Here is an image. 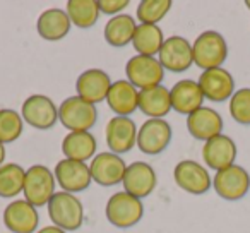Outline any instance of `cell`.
I'll return each mask as SVG.
<instances>
[{
  "label": "cell",
  "instance_id": "obj_19",
  "mask_svg": "<svg viewBox=\"0 0 250 233\" xmlns=\"http://www.w3.org/2000/svg\"><path fill=\"white\" fill-rule=\"evenodd\" d=\"M202 160L209 168L219 171L235 165L236 144L229 136H216L202 146Z\"/></svg>",
  "mask_w": 250,
  "mask_h": 233
},
{
  "label": "cell",
  "instance_id": "obj_13",
  "mask_svg": "<svg viewBox=\"0 0 250 233\" xmlns=\"http://www.w3.org/2000/svg\"><path fill=\"white\" fill-rule=\"evenodd\" d=\"M91 178L101 187H113L124 182L127 165L115 153H100L91 160Z\"/></svg>",
  "mask_w": 250,
  "mask_h": 233
},
{
  "label": "cell",
  "instance_id": "obj_16",
  "mask_svg": "<svg viewBox=\"0 0 250 233\" xmlns=\"http://www.w3.org/2000/svg\"><path fill=\"white\" fill-rule=\"evenodd\" d=\"M124 189L127 194L134 195L137 199H144L149 194H153V191L158 185V177L154 168L146 161H134L132 165L127 167L124 177Z\"/></svg>",
  "mask_w": 250,
  "mask_h": 233
},
{
  "label": "cell",
  "instance_id": "obj_2",
  "mask_svg": "<svg viewBox=\"0 0 250 233\" xmlns=\"http://www.w3.org/2000/svg\"><path fill=\"white\" fill-rule=\"evenodd\" d=\"M104 214H106L108 223H111L115 228H132L143 219L144 204L141 199L127 194L125 191L117 192L108 199Z\"/></svg>",
  "mask_w": 250,
  "mask_h": 233
},
{
  "label": "cell",
  "instance_id": "obj_12",
  "mask_svg": "<svg viewBox=\"0 0 250 233\" xmlns=\"http://www.w3.org/2000/svg\"><path fill=\"white\" fill-rule=\"evenodd\" d=\"M197 83L204 98L212 103H223L235 94V79L223 67L202 70Z\"/></svg>",
  "mask_w": 250,
  "mask_h": 233
},
{
  "label": "cell",
  "instance_id": "obj_17",
  "mask_svg": "<svg viewBox=\"0 0 250 233\" xmlns=\"http://www.w3.org/2000/svg\"><path fill=\"white\" fill-rule=\"evenodd\" d=\"M4 225L12 233H35L40 225L38 209L26 199L12 201L4 209Z\"/></svg>",
  "mask_w": 250,
  "mask_h": 233
},
{
  "label": "cell",
  "instance_id": "obj_21",
  "mask_svg": "<svg viewBox=\"0 0 250 233\" xmlns=\"http://www.w3.org/2000/svg\"><path fill=\"white\" fill-rule=\"evenodd\" d=\"M170 96L171 108L177 113L187 115V117L197 111L199 108H202V103H204V94L201 91V86L197 81L192 79H182L175 83V86L170 89Z\"/></svg>",
  "mask_w": 250,
  "mask_h": 233
},
{
  "label": "cell",
  "instance_id": "obj_18",
  "mask_svg": "<svg viewBox=\"0 0 250 233\" xmlns=\"http://www.w3.org/2000/svg\"><path fill=\"white\" fill-rule=\"evenodd\" d=\"M111 87V79L101 69H87L77 77L76 91L77 96L91 105H98L106 100Z\"/></svg>",
  "mask_w": 250,
  "mask_h": 233
},
{
  "label": "cell",
  "instance_id": "obj_4",
  "mask_svg": "<svg viewBox=\"0 0 250 233\" xmlns=\"http://www.w3.org/2000/svg\"><path fill=\"white\" fill-rule=\"evenodd\" d=\"M194 64L202 70L216 69L225 64L228 57V45L218 31H204L192 43Z\"/></svg>",
  "mask_w": 250,
  "mask_h": 233
},
{
  "label": "cell",
  "instance_id": "obj_27",
  "mask_svg": "<svg viewBox=\"0 0 250 233\" xmlns=\"http://www.w3.org/2000/svg\"><path fill=\"white\" fill-rule=\"evenodd\" d=\"M165 43L163 29L158 24H139L134 35L132 45L136 48L137 55L154 57L160 53L161 46Z\"/></svg>",
  "mask_w": 250,
  "mask_h": 233
},
{
  "label": "cell",
  "instance_id": "obj_10",
  "mask_svg": "<svg viewBox=\"0 0 250 233\" xmlns=\"http://www.w3.org/2000/svg\"><path fill=\"white\" fill-rule=\"evenodd\" d=\"M158 55H160L158 60L163 65V69L170 70V72H185L194 64L192 45L184 36H170V38H167Z\"/></svg>",
  "mask_w": 250,
  "mask_h": 233
},
{
  "label": "cell",
  "instance_id": "obj_36",
  "mask_svg": "<svg viewBox=\"0 0 250 233\" xmlns=\"http://www.w3.org/2000/svg\"><path fill=\"white\" fill-rule=\"evenodd\" d=\"M245 5H247V7L250 9V0H247V2H245Z\"/></svg>",
  "mask_w": 250,
  "mask_h": 233
},
{
  "label": "cell",
  "instance_id": "obj_30",
  "mask_svg": "<svg viewBox=\"0 0 250 233\" xmlns=\"http://www.w3.org/2000/svg\"><path fill=\"white\" fill-rule=\"evenodd\" d=\"M24 130V120L16 110L2 108L0 110V143L9 144L21 137Z\"/></svg>",
  "mask_w": 250,
  "mask_h": 233
},
{
  "label": "cell",
  "instance_id": "obj_31",
  "mask_svg": "<svg viewBox=\"0 0 250 233\" xmlns=\"http://www.w3.org/2000/svg\"><path fill=\"white\" fill-rule=\"evenodd\" d=\"M170 9L171 0H143L137 5V21L141 24H158Z\"/></svg>",
  "mask_w": 250,
  "mask_h": 233
},
{
  "label": "cell",
  "instance_id": "obj_3",
  "mask_svg": "<svg viewBox=\"0 0 250 233\" xmlns=\"http://www.w3.org/2000/svg\"><path fill=\"white\" fill-rule=\"evenodd\" d=\"M98 120L96 105L79 96H70L59 106V122L70 132H89Z\"/></svg>",
  "mask_w": 250,
  "mask_h": 233
},
{
  "label": "cell",
  "instance_id": "obj_22",
  "mask_svg": "<svg viewBox=\"0 0 250 233\" xmlns=\"http://www.w3.org/2000/svg\"><path fill=\"white\" fill-rule=\"evenodd\" d=\"M108 106L117 117H130L139 108V89L129 81H115L108 91Z\"/></svg>",
  "mask_w": 250,
  "mask_h": 233
},
{
  "label": "cell",
  "instance_id": "obj_34",
  "mask_svg": "<svg viewBox=\"0 0 250 233\" xmlns=\"http://www.w3.org/2000/svg\"><path fill=\"white\" fill-rule=\"evenodd\" d=\"M36 233H67V232H63V230H60L59 226H55V225H52V226H43L42 230H38Z\"/></svg>",
  "mask_w": 250,
  "mask_h": 233
},
{
  "label": "cell",
  "instance_id": "obj_24",
  "mask_svg": "<svg viewBox=\"0 0 250 233\" xmlns=\"http://www.w3.org/2000/svg\"><path fill=\"white\" fill-rule=\"evenodd\" d=\"M139 110L149 119H163L170 113L171 96L170 89L165 86L149 87L139 91Z\"/></svg>",
  "mask_w": 250,
  "mask_h": 233
},
{
  "label": "cell",
  "instance_id": "obj_15",
  "mask_svg": "<svg viewBox=\"0 0 250 233\" xmlns=\"http://www.w3.org/2000/svg\"><path fill=\"white\" fill-rule=\"evenodd\" d=\"M136 122L130 117H113L106 124V144L111 153L125 154L137 144Z\"/></svg>",
  "mask_w": 250,
  "mask_h": 233
},
{
  "label": "cell",
  "instance_id": "obj_29",
  "mask_svg": "<svg viewBox=\"0 0 250 233\" xmlns=\"http://www.w3.org/2000/svg\"><path fill=\"white\" fill-rule=\"evenodd\" d=\"M26 170L18 163L0 167V197L12 199L24 191Z\"/></svg>",
  "mask_w": 250,
  "mask_h": 233
},
{
  "label": "cell",
  "instance_id": "obj_5",
  "mask_svg": "<svg viewBox=\"0 0 250 233\" xmlns=\"http://www.w3.org/2000/svg\"><path fill=\"white\" fill-rule=\"evenodd\" d=\"M57 180L53 171L45 165H33L26 170L24 199L35 208L48 206L50 199L55 195Z\"/></svg>",
  "mask_w": 250,
  "mask_h": 233
},
{
  "label": "cell",
  "instance_id": "obj_28",
  "mask_svg": "<svg viewBox=\"0 0 250 233\" xmlns=\"http://www.w3.org/2000/svg\"><path fill=\"white\" fill-rule=\"evenodd\" d=\"M100 14L98 0H69L67 2V16L70 22L81 29H87L96 24Z\"/></svg>",
  "mask_w": 250,
  "mask_h": 233
},
{
  "label": "cell",
  "instance_id": "obj_8",
  "mask_svg": "<svg viewBox=\"0 0 250 233\" xmlns=\"http://www.w3.org/2000/svg\"><path fill=\"white\" fill-rule=\"evenodd\" d=\"M21 117L35 129L48 130L59 122V108L45 94H33L22 103Z\"/></svg>",
  "mask_w": 250,
  "mask_h": 233
},
{
  "label": "cell",
  "instance_id": "obj_1",
  "mask_svg": "<svg viewBox=\"0 0 250 233\" xmlns=\"http://www.w3.org/2000/svg\"><path fill=\"white\" fill-rule=\"evenodd\" d=\"M48 216L63 232H76L84 223V206L74 194L55 192L48 202Z\"/></svg>",
  "mask_w": 250,
  "mask_h": 233
},
{
  "label": "cell",
  "instance_id": "obj_9",
  "mask_svg": "<svg viewBox=\"0 0 250 233\" xmlns=\"http://www.w3.org/2000/svg\"><path fill=\"white\" fill-rule=\"evenodd\" d=\"M171 143V127L163 119H149L137 132V148L144 154L156 156L163 153Z\"/></svg>",
  "mask_w": 250,
  "mask_h": 233
},
{
  "label": "cell",
  "instance_id": "obj_23",
  "mask_svg": "<svg viewBox=\"0 0 250 233\" xmlns=\"http://www.w3.org/2000/svg\"><path fill=\"white\" fill-rule=\"evenodd\" d=\"M70 22L67 11L63 9H46L45 12H42L36 22V31L46 42H59V40L65 38L70 31Z\"/></svg>",
  "mask_w": 250,
  "mask_h": 233
},
{
  "label": "cell",
  "instance_id": "obj_6",
  "mask_svg": "<svg viewBox=\"0 0 250 233\" xmlns=\"http://www.w3.org/2000/svg\"><path fill=\"white\" fill-rule=\"evenodd\" d=\"M125 76L127 81L139 91L149 87L161 86L165 77V69L156 57L134 55L125 64Z\"/></svg>",
  "mask_w": 250,
  "mask_h": 233
},
{
  "label": "cell",
  "instance_id": "obj_35",
  "mask_svg": "<svg viewBox=\"0 0 250 233\" xmlns=\"http://www.w3.org/2000/svg\"><path fill=\"white\" fill-rule=\"evenodd\" d=\"M4 160H5V146L0 143V167L4 165Z\"/></svg>",
  "mask_w": 250,
  "mask_h": 233
},
{
  "label": "cell",
  "instance_id": "obj_32",
  "mask_svg": "<svg viewBox=\"0 0 250 233\" xmlns=\"http://www.w3.org/2000/svg\"><path fill=\"white\" fill-rule=\"evenodd\" d=\"M229 115L235 122L250 126V87H242L229 98Z\"/></svg>",
  "mask_w": 250,
  "mask_h": 233
},
{
  "label": "cell",
  "instance_id": "obj_11",
  "mask_svg": "<svg viewBox=\"0 0 250 233\" xmlns=\"http://www.w3.org/2000/svg\"><path fill=\"white\" fill-rule=\"evenodd\" d=\"M173 178L182 191L194 195H202L211 189L212 180L209 171L194 160H184L177 163Z\"/></svg>",
  "mask_w": 250,
  "mask_h": 233
},
{
  "label": "cell",
  "instance_id": "obj_25",
  "mask_svg": "<svg viewBox=\"0 0 250 233\" xmlns=\"http://www.w3.org/2000/svg\"><path fill=\"white\" fill-rule=\"evenodd\" d=\"M98 148L96 137L91 132H69L62 141V153L65 154L67 160L83 161L94 158Z\"/></svg>",
  "mask_w": 250,
  "mask_h": 233
},
{
  "label": "cell",
  "instance_id": "obj_7",
  "mask_svg": "<svg viewBox=\"0 0 250 233\" xmlns=\"http://www.w3.org/2000/svg\"><path fill=\"white\" fill-rule=\"evenodd\" d=\"M212 189L225 201H240L250 191V175L240 165H231L225 170L216 171Z\"/></svg>",
  "mask_w": 250,
  "mask_h": 233
},
{
  "label": "cell",
  "instance_id": "obj_26",
  "mask_svg": "<svg viewBox=\"0 0 250 233\" xmlns=\"http://www.w3.org/2000/svg\"><path fill=\"white\" fill-rule=\"evenodd\" d=\"M136 19L129 14H118L113 16L104 26V40L108 45L115 48H122L132 43L134 35H136Z\"/></svg>",
  "mask_w": 250,
  "mask_h": 233
},
{
  "label": "cell",
  "instance_id": "obj_33",
  "mask_svg": "<svg viewBox=\"0 0 250 233\" xmlns=\"http://www.w3.org/2000/svg\"><path fill=\"white\" fill-rule=\"evenodd\" d=\"M129 5V0H98V7L103 14L118 16V12L124 11Z\"/></svg>",
  "mask_w": 250,
  "mask_h": 233
},
{
  "label": "cell",
  "instance_id": "obj_20",
  "mask_svg": "<svg viewBox=\"0 0 250 233\" xmlns=\"http://www.w3.org/2000/svg\"><path fill=\"white\" fill-rule=\"evenodd\" d=\"M187 129L194 139L208 143L212 137L221 136L223 119L214 108L202 106L187 117Z\"/></svg>",
  "mask_w": 250,
  "mask_h": 233
},
{
  "label": "cell",
  "instance_id": "obj_14",
  "mask_svg": "<svg viewBox=\"0 0 250 233\" xmlns=\"http://www.w3.org/2000/svg\"><path fill=\"white\" fill-rule=\"evenodd\" d=\"M55 180L59 187H62L63 192L69 194H76V192L86 191L91 185L93 178H91L89 167L83 161H74V160H60L55 167Z\"/></svg>",
  "mask_w": 250,
  "mask_h": 233
}]
</instances>
